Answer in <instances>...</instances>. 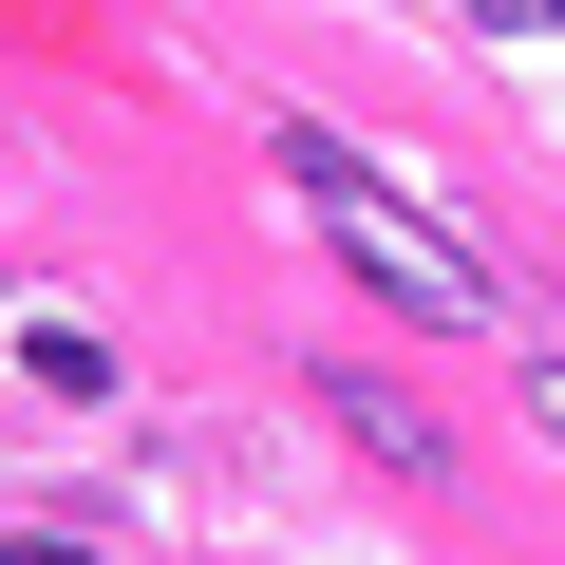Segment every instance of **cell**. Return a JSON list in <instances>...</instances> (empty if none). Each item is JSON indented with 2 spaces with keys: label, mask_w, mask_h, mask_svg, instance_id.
<instances>
[{
  "label": "cell",
  "mask_w": 565,
  "mask_h": 565,
  "mask_svg": "<svg viewBox=\"0 0 565 565\" xmlns=\"http://www.w3.org/2000/svg\"><path fill=\"white\" fill-rule=\"evenodd\" d=\"M282 189H302V207H321V245H340V264L377 282V302H396V321H434V340H471V321H490V264H471V245H452V226H434L415 189H377V170H359V151H340L321 114H302V132H282Z\"/></svg>",
  "instance_id": "cell-1"
},
{
  "label": "cell",
  "mask_w": 565,
  "mask_h": 565,
  "mask_svg": "<svg viewBox=\"0 0 565 565\" xmlns=\"http://www.w3.org/2000/svg\"><path fill=\"white\" fill-rule=\"evenodd\" d=\"M471 39H565V0H471Z\"/></svg>",
  "instance_id": "cell-2"
},
{
  "label": "cell",
  "mask_w": 565,
  "mask_h": 565,
  "mask_svg": "<svg viewBox=\"0 0 565 565\" xmlns=\"http://www.w3.org/2000/svg\"><path fill=\"white\" fill-rule=\"evenodd\" d=\"M527 415H546V434H565V359H527Z\"/></svg>",
  "instance_id": "cell-3"
},
{
  "label": "cell",
  "mask_w": 565,
  "mask_h": 565,
  "mask_svg": "<svg viewBox=\"0 0 565 565\" xmlns=\"http://www.w3.org/2000/svg\"><path fill=\"white\" fill-rule=\"evenodd\" d=\"M0 565H76V546H57V527H20V546H0Z\"/></svg>",
  "instance_id": "cell-4"
}]
</instances>
